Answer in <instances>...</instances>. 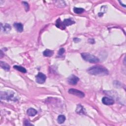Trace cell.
Wrapping results in <instances>:
<instances>
[{"label":"cell","instance_id":"3","mask_svg":"<svg viewBox=\"0 0 126 126\" xmlns=\"http://www.w3.org/2000/svg\"><path fill=\"white\" fill-rule=\"evenodd\" d=\"M14 97V93L13 92H1V99H6V100H12Z\"/></svg>","mask_w":126,"mask_h":126},{"label":"cell","instance_id":"2","mask_svg":"<svg viewBox=\"0 0 126 126\" xmlns=\"http://www.w3.org/2000/svg\"><path fill=\"white\" fill-rule=\"evenodd\" d=\"M82 58L85 61L91 63H97L99 62V60L98 57L88 53H81Z\"/></svg>","mask_w":126,"mask_h":126},{"label":"cell","instance_id":"16","mask_svg":"<svg viewBox=\"0 0 126 126\" xmlns=\"http://www.w3.org/2000/svg\"><path fill=\"white\" fill-rule=\"evenodd\" d=\"M13 68L16 70H17L20 72H22L23 73H26V72H27V71H26V70L25 69L24 67H22L18 66H14Z\"/></svg>","mask_w":126,"mask_h":126},{"label":"cell","instance_id":"1","mask_svg":"<svg viewBox=\"0 0 126 126\" xmlns=\"http://www.w3.org/2000/svg\"><path fill=\"white\" fill-rule=\"evenodd\" d=\"M88 72L93 75H108V71L102 66H96L92 67L87 70Z\"/></svg>","mask_w":126,"mask_h":126},{"label":"cell","instance_id":"17","mask_svg":"<svg viewBox=\"0 0 126 126\" xmlns=\"http://www.w3.org/2000/svg\"><path fill=\"white\" fill-rule=\"evenodd\" d=\"M73 12L76 14H80L84 12V9L82 8H73Z\"/></svg>","mask_w":126,"mask_h":126},{"label":"cell","instance_id":"12","mask_svg":"<svg viewBox=\"0 0 126 126\" xmlns=\"http://www.w3.org/2000/svg\"><path fill=\"white\" fill-rule=\"evenodd\" d=\"M38 112L36 110L33 108H30L27 110V113L30 116H34L37 114Z\"/></svg>","mask_w":126,"mask_h":126},{"label":"cell","instance_id":"4","mask_svg":"<svg viewBox=\"0 0 126 126\" xmlns=\"http://www.w3.org/2000/svg\"><path fill=\"white\" fill-rule=\"evenodd\" d=\"M35 80L36 82H37L39 84H43L46 79V77L45 75H44L43 73L39 72V73L38 75L36 76L35 77Z\"/></svg>","mask_w":126,"mask_h":126},{"label":"cell","instance_id":"22","mask_svg":"<svg viewBox=\"0 0 126 126\" xmlns=\"http://www.w3.org/2000/svg\"><path fill=\"white\" fill-rule=\"evenodd\" d=\"M89 41H90V43L91 44H94V39H89Z\"/></svg>","mask_w":126,"mask_h":126},{"label":"cell","instance_id":"20","mask_svg":"<svg viewBox=\"0 0 126 126\" xmlns=\"http://www.w3.org/2000/svg\"><path fill=\"white\" fill-rule=\"evenodd\" d=\"M73 40H74V41L75 42V43H78V42L80 41V39H78V38H75L74 39H73Z\"/></svg>","mask_w":126,"mask_h":126},{"label":"cell","instance_id":"18","mask_svg":"<svg viewBox=\"0 0 126 126\" xmlns=\"http://www.w3.org/2000/svg\"><path fill=\"white\" fill-rule=\"evenodd\" d=\"M22 3L23 4V5L25 6L26 11L28 12V10H29V6L28 3L27 2H23Z\"/></svg>","mask_w":126,"mask_h":126},{"label":"cell","instance_id":"8","mask_svg":"<svg viewBox=\"0 0 126 126\" xmlns=\"http://www.w3.org/2000/svg\"><path fill=\"white\" fill-rule=\"evenodd\" d=\"M75 21L72 20L71 19H66L64 20V21L62 22V28L65 29L66 26H70L72 24H75Z\"/></svg>","mask_w":126,"mask_h":126},{"label":"cell","instance_id":"19","mask_svg":"<svg viewBox=\"0 0 126 126\" xmlns=\"http://www.w3.org/2000/svg\"><path fill=\"white\" fill-rule=\"evenodd\" d=\"M65 50L64 48H61L58 51V55L59 56H62L63 54L65 53Z\"/></svg>","mask_w":126,"mask_h":126},{"label":"cell","instance_id":"10","mask_svg":"<svg viewBox=\"0 0 126 126\" xmlns=\"http://www.w3.org/2000/svg\"><path fill=\"white\" fill-rule=\"evenodd\" d=\"M13 26L15 29L18 32H22L23 31V25L20 23H14Z\"/></svg>","mask_w":126,"mask_h":126},{"label":"cell","instance_id":"14","mask_svg":"<svg viewBox=\"0 0 126 126\" xmlns=\"http://www.w3.org/2000/svg\"><path fill=\"white\" fill-rule=\"evenodd\" d=\"M54 52L53 51L50 49H46L43 52V55L45 57H51L53 55Z\"/></svg>","mask_w":126,"mask_h":126},{"label":"cell","instance_id":"9","mask_svg":"<svg viewBox=\"0 0 126 126\" xmlns=\"http://www.w3.org/2000/svg\"><path fill=\"white\" fill-rule=\"evenodd\" d=\"M76 112L79 115H83L85 114V109L80 104H79L77 106L76 109Z\"/></svg>","mask_w":126,"mask_h":126},{"label":"cell","instance_id":"21","mask_svg":"<svg viewBox=\"0 0 126 126\" xmlns=\"http://www.w3.org/2000/svg\"><path fill=\"white\" fill-rule=\"evenodd\" d=\"M25 126H29V125H32V124H30V122L29 121H26L25 122V124H24Z\"/></svg>","mask_w":126,"mask_h":126},{"label":"cell","instance_id":"5","mask_svg":"<svg viewBox=\"0 0 126 126\" xmlns=\"http://www.w3.org/2000/svg\"><path fill=\"white\" fill-rule=\"evenodd\" d=\"M69 93L73 95L76 96L79 98H83L85 96V94L82 92L78 90L75 89H70L69 90Z\"/></svg>","mask_w":126,"mask_h":126},{"label":"cell","instance_id":"7","mask_svg":"<svg viewBox=\"0 0 126 126\" xmlns=\"http://www.w3.org/2000/svg\"><path fill=\"white\" fill-rule=\"evenodd\" d=\"M102 102L104 104L107 105V106H110L114 103V101L112 98L106 97H104L102 98Z\"/></svg>","mask_w":126,"mask_h":126},{"label":"cell","instance_id":"11","mask_svg":"<svg viewBox=\"0 0 126 126\" xmlns=\"http://www.w3.org/2000/svg\"><path fill=\"white\" fill-rule=\"evenodd\" d=\"M1 29L4 33H8L11 30V26L8 23L5 24L3 26L2 24H1Z\"/></svg>","mask_w":126,"mask_h":126},{"label":"cell","instance_id":"15","mask_svg":"<svg viewBox=\"0 0 126 126\" xmlns=\"http://www.w3.org/2000/svg\"><path fill=\"white\" fill-rule=\"evenodd\" d=\"M65 120H66V117L64 115H60L58 117L57 122L60 124H62L63 123H64V122L65 121Z\"/></svg>","mask_w":126,"mask_h":126},{"label":"cell","instance_id":"13","mask_svg":"<svg viewBox=\"0 0 126 126\" xmlns=\"http://www.w3.org/2000/svg\"><path fill=\"white\" fill-rule=\"evenodd\" d=\"M0 66H1V67L4 70L6 71H9L10 70V66L9 65H8L7 63H5L3 61H1L0 62Z\"/></svg>","mask_w":126,"mask_h":126},{"label":"cell","instance_id":"6","mask_svg":"<svg viewBox=\"0 0 126 126\" xmlns=\"http://www.w3.org/2000/svg\"><path fill=\"white\" fill-rule=\"evenodd\" d=\"M79 80V78L74 75H71L68 78V82H69L70 84L72 85H76Z\"/></svg>","mask_w":126,"mask_h":126}]
</instances>
